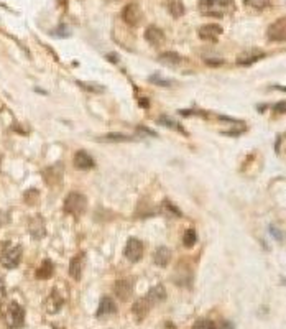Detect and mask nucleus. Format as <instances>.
Listing matches in <instances>:
<instances>
[{
  "instance_id": "nucleus-3",
  "label": "nucleus",
  "mask_w": 286,
  "mask_h": 329,
  "mask_svg": "<svg viewBox=\"0 0 286 329\" xmlns=\"http://www.w3.org/2000/svg\"><path fill=\"white\" fill-rule=\"evenodd\" d=\"M3 321L10 329H20L25 324V310L18 303L10 302L3 308Z\"/></svg>"
},
{
  "instance_id": "nucleus-10",
  "label": "nucleus",
  "mask_w": 286,
  "mask_h": 329,
  "mask_svg": "<svg viewBox=\"0 0 286 329\" xmlns=\"http://www.w3.org/2000/svg\"><path fill=\"white\" fill-rule=\"evenodd\" d=\"M285 30H286V24H285V18L282 16L280 20L273 22V24L268 26V38L272 42H285Z\"/></svg>"
},
{
  "instance_id": "nucleus-25",
  "label": "nucleus",
  "mask_w": 286,
  "mask_h": 329,
  "mask_svg": "<svg viewBox=\"0 0 286 329\" xmlns=\"http://www.w3.org/2000/svg\"><path fill=\"white\" fill-rule=\"evenodd\" d=\"M158 122L160 124H163V126H168L170 128H175V130H179V132H183V128H181V126L176 122V120H171L170 117L168 116H161L160 118H158Z\"/></svg>"
},
{
  "instance_id": "nucleus-11",
  "label": "nucleus",
  "mask_w": 286,
  "mask_h": 329,
  "mask_svg": "<svg viewBox=\"0 0 286 329\" xmlns=\"http://www.w3.org/2000/svg\"><path fill=\"white\" fill-rule=\"evenodd\" d=\"M117 313V304L114 303V300L110 296H102L100 298V303H99V308H97V313L95 316L97 318H107Z\"/></svg>"
},
{
  "instance_id": "nucleus-4",
  "label": "nucleus",
  "mask_w": 286,
  "mask_h": 329,
  "mask_svg": "<svg viewBox=\"0 0 286 329\" xmlns=\"http://www.w3.org/2000/svg\"><path fill=\"white\" fill-rule=\"evenodd\" d=\"M86 208H87V200L86 196L81 194V192H69L64 200V211L71 214V216H76L79 218L81 214L86 212Z\"/></svg>"
},
{
  "instance_id": "nucleus-21",
  "label": "nucleus",
  "mask_w": 286,
  "mask_h": 329,
  "mask_svg": "<svg viewBox=\"0 0 286 329\" xmlns=\"http://www.w3.org/2000/svg\"><path fill=\"white\" fill-rule=\"evenodd\" d=\"M160 61H163V63H166V64H171V66H175V64H179L183 61V58L179 56L178 53H173V51H170V53H163V54H160Z\"/></svg>"
},
{
  "instance_id": "nucleus-18",
  "label": "nucleus",
  "mask_w": 286,
  "mask_h": 329,
  "mask_svg": "<svg viewBox=\"0 0 286 329\" xmlns=\"http://www.w3.org/2000/svg\"><path fill=\"white\" fill-rule=\"evenodd\" d=\"M53 272H54V265L49 258H44L43 264L40 265V268L36 270V278L38 280H48L53 276Z\"/></svg>"
},
{
  "instance_id": "nucleus-28",
  "label": "nucleus",
  "mask_w": 286,
  "mask_h": 329,
  "mask_svg": "<svg viewBox=\"0 0 286 329\" xmlns=\"http://www.w3.org/2000/svg\"><path fill=\"white\" fill-rule=\"evenodd\" d=\"M244 2L249 5V7H252V8H265L268 4L272 2V0H244Z\"/></svg>"
},
{
  "instance_id": "nucleus-24",
  "label": "nucleus",
  "mask_w": 286,
  "mask_h": 329,
  "mask_svg": "<svg viewBox=\"0 0 286 329\" xmlns=\"http://www.w3.org/2000/svg\"><path fill=\"white\" fill-rule=\"evenodd\" d=\"M170 12H171L173 16H175V18H179V16L184 15V5L179 2V0H176V2H171L170 4Z\"/></svg>"
},
{
  "instance_id": "nucleus-8",
  "label": "nucleus",
  "mask_w": 286,
  "mask_h": 329,
  "mask_svg": "<svg viewBox=\"0 0 286 329\" xmlns=\"http://www.w3.org/2000/svg\"><path fill=\"white\" fill-rule=\"evenodd\" d=\"M198 35H199L201 40H207V42H217L219 36L222 35V28H221V25H216V24L203 25L198 30Z\"/></svg>"
},
{
  "instance_id": "nucleus-16",
  "label": "nucleus",
  "mask_w": 286,
  "mask_h": 329,
  "mask_svg": "<svg viewBox=\"0 0 286 329\" xmlns=\"http://www.w3.org/2000/svg\"><path fill=\"white\" fill-rule=\"evenodd\" d=\"M82 260H84V254H77L76 257L71 260V264H69V275H71L76 282L81 280V275H82Z\"/></svg>"
},
{
  "instance_id": "nucleus-29",
  "label": "nucleus",
  "mask_w": 286,
  "mask_h": 329,
  "mask_svg": "<svg viewBox=\"0 0 286 329\" xmlns=\"http://www.w3.org/2000/svg\"><path fill=\"white\" fill-rule=\"evenodd\" d=\"M150 81H151V82H158V84H163V86H170V81H163V79H156V78H151Z\"/></svg>"
},
{
  "instance_id": "nucleus-13",
  "label": "nucleus",
  "mask_w": 286,
  "mask_h": 329,
  "mask_svg": "<svg viewBox=\"0 0 286 329\" xmlns=\"http://www.w3.org/2000/svg\"><path fill=\"white\" fill-rule=\"evenodd\" d=\"M72 164H74L77 170H91V168H94V160L87 152L79 150V152H76Z\"/></svg>"
},
{
  "instance_id": "nucleus-7",
  "label": "nucleus",
  "mask_w": 286,
  "mask_h": 329,
  "mask_svg": "<svg viewBox=\"0 0 286 329\" xmlns=\"http://www.w3.org/2000/svg\"><path fill=\"white\" fill-rule=\"evenodd\" d=\"M114 293L122 302H128L133 294V282L130 278H122L119 282H115Z\"/></svg>"
},
{
  "instance_id": "nucleus-23",
  "label": "nucleus",
  "mask_w": 286,
  "mask_h": 329,
  "mask_svg": "<svg viewBox=\"0 0 286 329\" xmlns=\"http://www.w3.org/2000/svg\"><path fill=\"white\" fill-rule=\"evenodd\" d=\"M102 140H105V142H130V140H133V137H130V135H123V134H109V135H104Z\"/></svg>"
},
{
  "instance_id": "nucleus-14",
  "label": "nucleus",
  "mask_w": 286,
  "mask_h": 329,
  "mask_svg": "<svg viewBox=\"0 0 286 329\" xmlns=\"http://www.w3.org/2000/svg\"><path fill=\"white\" fill-rule=\"evenodd\" d=\"M150 308H151V306L148 304V302H147V300H145V296H143V298H138L137 302L133 303V306H132V313H133V316H135V320H137V321H143V320H145V316L148 314Z\"/></svg>"
},
{
  "instance_id": "nucleus-17",
  "label": "nucleus",
  "mask_w": 286,
  "mask_h": 329,
  "mask_svg": "<svg viewBox=\"0 0 286 329\" xmlns=\"http://www.w3.org/2000/svg\"><path fill=\"white\" fill-rule=\"evenodd\" d=\"M153 258H155V264L158 266H166L168 264L171 262V250L168 247L161 246V247L156 248Z\"/></svg>"
},
{
  "instance_id": "nucleus-27",
  "label": "nucleus",
  "mask_w": 286,
  "mask_h": 329,
  "mask_svg": "<svg viewBox=\"0 0 286 329\" xmlns=\"http://www.w3.org/2000/svg\"><path fill=\"white\" fill-rule=\"evenodd\" d=\"M161 209H163V211H165L168 216H176V218H179V216H181V212L178 211V208L173 206L170 201H165L163 206H161Z\"/></svg>"
},
{
  "instance_id": "nucleus-6",
  "label": "nucleus",
  "mask_w": 286,
  "mask_h": 329,
  "mask_svg": "<svg viewBox=\"0 0 286 329\" xmlns=\"http://www.w3.org/2000/svg\"><path fill=\"white\" fill-rule=\"evenodd\" d=\"M125 257L133 264L140 262L142 257H143V244H142V240L135 239V237L128 239L127 246H125Z\"/></svg>"
},
{
  "instance_id": "nucleus-26",
  "label": "nucleus",
  "mask_w": 286,
  "mask_h": 329,
  "mask_svg": "<svg viewBox=\"0 0 286 329\" xmlns=\"http://www.w3.org/2000/svg\"><path fill=\"white\" fill-rule=\"evenodd\" d=\"M193 329H216V324L211 320H199L194 322Z\"/></svg>"
},
{
  "instance_id": "nucleus-30",
  "label": "nucleus",
  "mask_w": 286,
  "mask_h": 329,
  "mask_svg": "<svg viewBox=\"0 0 286 329\" xmlns=\"http://www.w3.org/2000/svg\"><path fill=\"white\" fill-rule=\"evenodd\" d=\"M5 298V283L0 280V302Z\"/></svg>"
},
{
  "instance_id": "nucleus-19",
  "label": "nucleus",
  "mask_w": 286,
  "mask_h": 329,
  "mask_svg": "<svg viewBox=\"0 0 286 329\" xmlns=\"http://www.w3.org/2000/svg\"><path fill=\"white\" fill-rule=\"evenodd\" d=\"M265 56L263 51H259V50H254V51H249V53H244L242 56H239L237 58V63L239 64H252L255 63L257 60H260Z\"/></svg>"
},
{
  "instance_id": "nucleus-32",
  "label": "nucleus",
  "mask_w": 286,
  "mask_h": 329,
  "mask_svg": "<svg viewBox=\"0 0 286 329\" xmlns=\"http://www.w3.org/2000/svg\"><path fill=\"white\" fill-rule=\"evenodd\" d=\"M222 329H232V326L229 324V322H224V324H222Z\"/></svg>"
},
{
  "instance_id": "nucleus-20",
  "label": "nucleus",
  "mask_w": 286,
  "mask_h": 329,
  "mask_svg": "<svg viewBox=\"0 0 286 329\" xmlns=\"http://www.w3.org/2000/svg\"><path fill=\"white\" fill-rule=\"evenodd\" d=\"M30 232L33 234V237H36V239H40V237L44 236V224H43L41 218L31 219V222H30Z\"/></svg>"
},
{
  "instance_id": "nucleus-31",
  "label": "nucleus",
  "mask_w": 286,
  "mask_h": 329,
  "mask_svg": "<svg viewBox=\"0 0 286 329\" xmlns=\"http://www.w3.org/2000/svg\"><path fill=\"white\" fill-rule=\"evenodd\" d=\"M163 329H176V326L173 324L171 321H168V322H165V326H163Z\"/></svg>"
},
{
  "instance_id": "nucleus-12",
  "label": "nucleus",
  "mask_w": 286,
  "mask_h": 329,
  "mask_svg": "<svg viewBox=\"0 0 286 329\" xmlns=\"http://www.w3.org/2000/svg\"><path fill=\"white\" fill-rule=\"evenodd\" d=\"M145 300H147L150 306H155V304H160L161 302H165V300H166V290H165V286H163V285L153 286L147 294H145Z\"/></svg>"
},
{
  "instance_id": "nucleus-1",
  "label": "nucleus",
  "mask_w": 286,
  "mask_h": 329,
  "mask_svg": "<svg viewBox=\"0 0 286 329\" xmlns=\"http://www.w3.org/2000/svg\"><path fill=\"white\" fill-rule=\"evenodd\" d=\"M234 8V0H201L199 10L206 16H216L222 18L227 14H231Z\"/></svg>"
},
{
  "instance_id": "nucleus-9",
  "label": "nucleus",
  "mask_w": 286,
  "mask_h": 329,
  "mask_svg": "<svg viewBox=\"0 0 286 329\" xmlns=\"http://www.w3.org/2000/svg\"><path fill=\"white\" fill-rule=\"evenodd\" d=\"M63 304H64V298L61 296L59 292L54 288V290L49 293V296L46 298V302H44V308H46L49 314H54L63 308Z\"/></svg>"
},
{
  "instance_id": "nucleus-2",
  "label": "nucleus",
  "mask_w": 286,
  "mask_h": 329,
  "mask_svg": "<svg viewBox=\"0 0 286 329\" xmlns=\"http://www.w3.org/2000/svg\"><path fill=\"white\" fill-rule=\"evenodd\" d=\"M21 255H23V248L20 244L3 242L0 246V264L5 268H16L21 262Z\"/></svg>"
},
{
  "instance_id": "nucleus-22",
  "label": "nucleus",
  "mask_w": 286,
  "mask_h": 329,
  "mask_svg": "<svg viewBox=\"0 0 286 329\" xmlns=\"http://www.w3.org/2000/svg\"><path fill=\"white\" fill-rule=\"evenodd\" d=\"M196 242H198V234H196V230L194 229H188L186 232H184V236H183L184 247H188V248L194 247Z\"/></svg>"
},
{
  "instance_id": "nucleus-5",
  "label": "nucleus",
  "mask_w": 286,
  "mask_h": 329,
  "mask_svg": "<svg viewBox=\"0 0 286 329\" xmlns=\"http://www.w3.org/2000/svg\"><path fill=\"white\" fill-rule=\"evenodd\" d=\"M142 8L137 2H130L128 5H125V8L122 10V18L128 26H137L142 22Z\"/></svg>"
},
{
  "instance_id": "nucleus-15",
  "label": "nucleus",
  "mask_w": 286,
  "mask_h": 329,
  "mask_svg": "<svg viewBox=\"0 0 286 329\" xmlns=\"http://www.w3.org/2000/svg\"><path fill=\"white\" fill-rule=\"evenodd\" d=\"M145 38L150 44L153 46H160L161 43L165 42V33L160 30L158 26H148L147 32H145Z\"/></svg>"
}]
</instances>
